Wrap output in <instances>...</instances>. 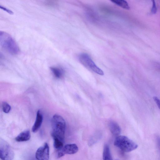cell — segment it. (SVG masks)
I'll list each match as a JSON object with an SVG mask.
<instances>
[{"mask_svg": "<svg viewBox=\"0 0 160 160\" xmlns=\"http://www.w3.org/2000/svg\"><path fill=\"white\" fill-rule=\"evenodd\" d=\"M43 118V116L41 111L40 110H38L35 121L32 128V132H36L38 131L42 123Z\"/></svg>", "mask_w": 160, "mask_h": 160, "instance_id": "cell-7", "label": "cell"}, {"mask_svg": "<svg viewBox=\"0 0 160 160\" xmlns=\"http://www.w3.org/2000/svg\"><path fill=\"white\" fill-rule=\"evenodd\" d=\"M152 6L151 8V12L152 13L155 14L157 12V8L155 0H152Z\"/></svg>", "mask_w": 160, "mask_h": 160, "instance_id": "cell-16", "label": "cell"}, {"mask_svg": "<svg viewBox=\"0 0 160 160\" xmlns=\"http://www.w3.org/2000/svg\"><path fill=\"white\" fill-rule=\"evenodd\" d=\"M109 126L111 132L115 136H118L121 133V129L118 124L113 121H110Z\"/></svg>", "mask_w": 160, "mask_h": 160, "instance_id": "cell-9", "label": "cell"}, {"mask_svg": "<svg viewBox=\"0 0 160 160\" xmlns=\"http://www.w3.org/2000/svg\"><path fill=\"white\" fill-rule=\"evenodd\" d=\"M0 8L3 10L7 12L8 13L12 15L13 14V12H12L11 10L8 9V8H6L5 7H4L3 6H0Z\"/></svg>", "mask_w": 160, "mask_h": 160, "instance_id": "cell-18", "label": "cell"}, {"mask_svg": "<svg viewBox=\"0 0 160 160\" xmlns=\"http://www.w3.org/2000/svg\"><path fill=\"white\" fill-rule=\"evenodd\" d=\"M153 99L160 110V100L156 96H154L153 97Z\"/></svg>", "mask_w": 160, "mask_h": 160, "instance_id": "cell-17", "label": "cell"}, {"mask_svg": "<svg viewBox=\"0 0 160 160\" xmlns=\"http://www.w3.org/2000/svg\"><path fill=\"white\" fill-rule=\"evenodd\" d=\"M50 70L54 76L57 78H62L64 75V70L61 68L57 67H51Z\"/></svg>", "mask_w": 160, "mask_h": 160, "instance_id": "cell-11", "label": "cell"}, {"mask_svg": "<svg viewBox=\"0 0 160 160\" xmlns=\"http://www.w3.org/2000/svg\"><path fill=\"white\" fill-rule=\"evenodd\" d=\"M102 155L103 160H112L109 147L107 144L104 146Z\"/></svg>", "mask_w": 160, "mask_h": 160, "instance_id": "cell-12", "label": "cell"}, {"mask_svg": "<svg viewBox=\"0 0 160 160\" xmlns=\"http://www.w3.org/2000/svg\"><path fill=\"white\" fill-rule=\"evenodd\" d=\"M31 137V134L28 130L24 131L21 132L15 138V140L18 142L26 141L29 140Z\"/></svg>", "mask_w": 160, "mask_h": 160, "instance_id": "cell-10", "label": "cell"}, {"mask_svg": "<svg viewBox=\"0 0 160 160\" xmlns=\"http://www.w3.org/2000/svg\"><path fill=\"white\" fill-rule=\"evenodd\" d=\"M79 58L80 62L84 66L98 74L103 75V71L95 64L88 54L86 53H81Z\"/></svg>", "mask_w": 160, "mask_h": 160, "instance_id": "cell-4", "label": "cell"}, {"mask_svg": "<svg viewBox=\"0 0 160 160\" xmlns=\"http://www.w3.org/2000/svg\"><path fill=\"white\" fill-rule=\"evenodd\" d=\"M51 136L53 139L57 138L64 142L66 122L60 115L55 114L51 120Z\"/></svg>", "mask_w": 160, "mask_h": 160, "instance_id": "cell-1", "label": "cell"}, {"mask_svg": "<svg viewBox=\"0 0 160 160\" xmlns=\"http://www.w3.org/2000/svg\"><path fill=\"white\" fill-rule=\"evenodd\" d=\"M36 158L39 160H48L49 158V147L47 143L40 147L37 150L36 154Z\"/></svg>", "mask_w": 160, "mask_h": 160, "instance_id": "cell-6", "label": "cell"}, {"mask_svg": "<svg viewBox=\"0 0 160 160\" xmlns=\"http://www.w3.org/2000/svg\"><path fill=\"white\" fill-rule=\"evenodd\" d=\"M118 6L126 10L130 9L129 5L125 0H110Z\"/></svg>", "mask_w": 160, "mask_h": 160, "instance_id": "cell-13", "label": "cell"}, {"mask_svg": "<svg viewBox=\"0 0 160 160\" xmlns=\"http://www.w3.org/2000/svg\"><path fill=\"white\" fill-rule=\"evenodd\" d=\"M63 150L65 154H73L78 152V148L75 144H68L64 146Z\"/></svg>", "mask_w": 160, "mask_h": 160, "instance_id": "cell-8", "label": "cell"}, {"mask_svg": "<svg viewBox=\"0 0 160 160\" xmlns=\"http://www.w3.org/2000/svg\"><path fill=\"white\" fill-rule=\"evenodd\" d=\"M14 157V152L8 143L0 138V158L4 160H12Z\"/></svg>", "mask_w": 160, "mask_h": 160, "instance_id": "cell-5", "label": "cell"}, {"mask_svg": "<svg viewBox=\"0 0 160 160\" xmlns=\"http://www.w3.org/2000/svg\"><path fill=\"white\" fill-rule=\"evenodd\" d=\"M0 44L12 55H17L20 52L19 46L14 39L9 34L3 31L0 32Z\"/></svg>", "mask_w": 160, "mask_h": 160, "instance_id": "cell-2", "label": "cell"}, {"mask_svg": "<svg viewBox=\"0 0 160 160\" xmlns=\"http://www.w3.org/2000/svg\"><path fill=\"white\" fill-rule=\"evenodd\" d=\"M54 147L56 151L63 149L64 142L58 139H54Z\"/></svg>", "mask_w": 160, "mask_h": 160, "instance_id": "cell-14", "label": "cell"}, {"mask_svg": "<svg viewBox=\"0 0 160 160\" xmlns=\"http://www.w3.org/2000/svg\"><path fill=\"white\" fill-rule=\"evenodd\" d=\"M157 141L158 142V143L159 147V148L160 149V138L159 137H158V138H157Z\"/></svg>", "mask_w": 160, "mask_h": 160, "instance_id": "cell-19", "label": "cell"}, {"mask_svg": "<svg viewBox=\"0 0 160 160\" xmlns=\"http://www.w3.org/2000/svg\"><path fill=\"white\" fill-rule=\"evenodd\" d=\"M2 108L3 112L6 113L9 112L11 109V106L6 102H2Z\"/></svg>", "mask_w": 160, "mask_h": 160, "instance_id": "cell-15", "label": "cell"}, {"mask_svg": "<svg viewBox=\"0 0 160 160\" xmlns=\"http://www.w3.org/2000/svg\"><path fill=\"white\" fill-rule=\"evenodd\" d=\"M114 144L125 152H131L138 147L137 144L125 136H118L115 139Z\"/></svg>", "mask_w": 160, "mask_h": 160, "instance_id": "cell-3", "label": "cell"}]
</instances>
